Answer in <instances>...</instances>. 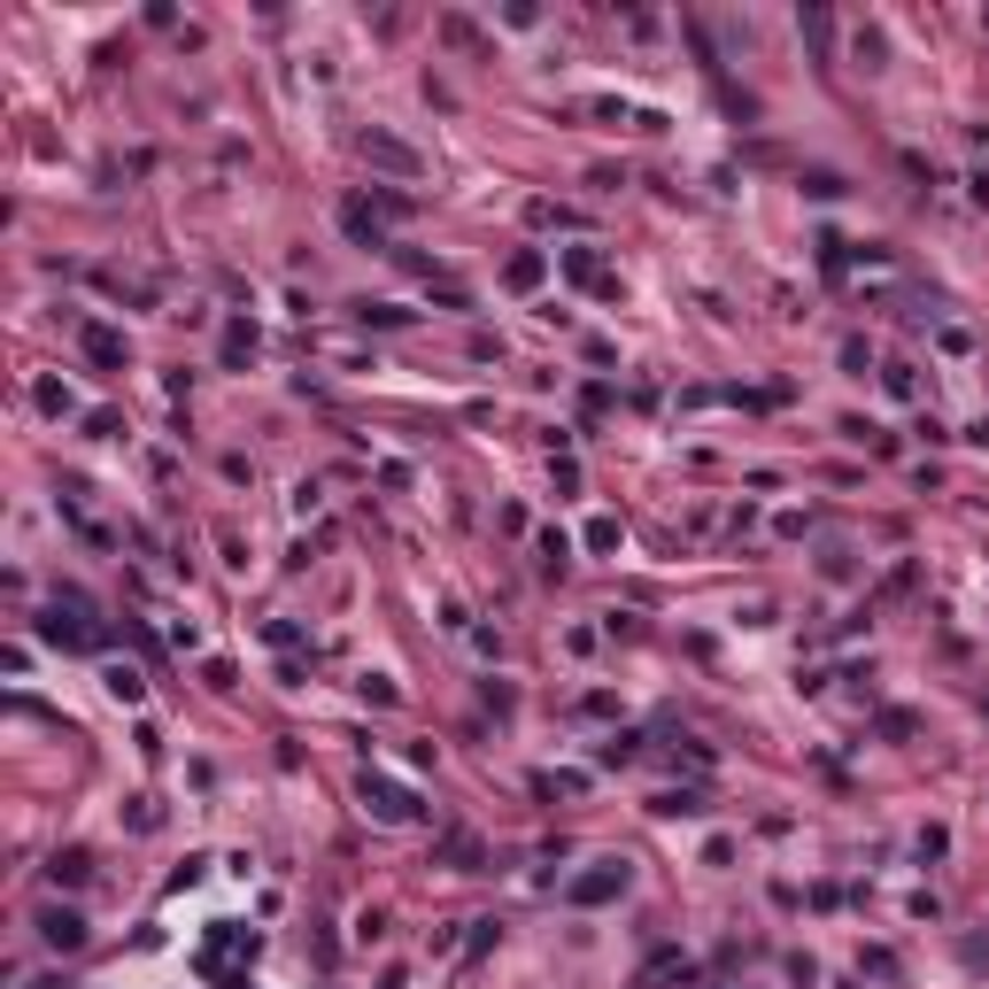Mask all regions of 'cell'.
I'll return each instance as SVG.
<instances>
[{"label":"cell","instance_id":"6da1fadb","mask_svg":"<svg viewBox=\"0 0 989 989\" xmlns=\"http://www.w3.org/2000/svg\"><path fill=\"white\" fill-rule=\"evenodd\" d=\"M611 889H626V866H618V858H603L595 873H580V881H572V896H580V905H603Z\"/></svg>","mask_w":989,"mask_h":989},{"label":"cell","instance_id":"7a4b0ae2","mask_svg":"<svg viewBox=\"0 0 989 989\" xmlns=\"http://www.w3.org/2000/svg\"><path fill=\"white\" fill-rule=\"evenodd\" d=\"M364 796H372V812H379V820H410V812H418V804H410L402 788H387V781H364Z\"/></svg>","mask_w":989,"mask_h":989},{"label":"cell","instance_id":"3957f363","mask_svg":"<svg viewBox=\"0 0 989 989\" xmlns=\"http://www.w3.org/2000/svg\"><path fill=\"white\" fill-rule=\"evenodd\" d=\"M39 936H47V943H62V951H77V943H85V920H77V913H47V920H39Z\"/></svg>","mask_w":989,"mask_h":989},{"label":"cell","instance_id":"277c9868","mask_svg":"<svg viewBox=\"0 0 989 989\" xmlns=\"http://www.w3.org/2000/svg\"><path fill=\"white\" fill-rule=\"evenodd\" d=\"M364 155H379V162H395V170H418V155H410L402 140H379V132L364 140Z\"/></svg>","mask_w":989,"mask_h":989},{"label":"cell","instance_id":"5b68a950","mask_svg":"<svg viewBox=\"0 0 989 989\" xmlns=\"http://www.w3.org/2000/svg\"><path fill=\"white\" fill-rule=\"evenodd\" d=\"M85 348H94V355H101V364H124V340H117L109 325H85Z\"/></svg>","mask_w":989,"mask_h":989},{"label":"cell","instance_id":"8992f818","mask_svg":"<svg viewBox=\"0 0 989 989\" xmlns=\"http://www.w3.org/2000/svg\"><path fill=\"white\" fill-rule=\"evenodd\" d=\"M109 688H117L124 703H140V673H132V665H117V673H109Z\"/></svg>","mask_w":989,"mask_h":989}]
</instances>
